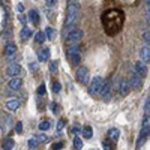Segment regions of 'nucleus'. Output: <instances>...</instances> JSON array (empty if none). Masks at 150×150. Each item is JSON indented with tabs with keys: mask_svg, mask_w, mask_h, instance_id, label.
Wrapping results in <instances>:
<instances>
[{
	"mask_svg": "<svg viewBox=\"0 0 150 150\" xmlns=\"http://www.w3.org/2000/svg\"><path fill=\"white\" fill-rule=\"evenodd\" d=\"M102 27L108 36H116L122 32L125 24V14L122 9H108L101 17Z\"/></svg>",
	"mask_w": 150,
	"mask_h": 150,
	"instance_id": "f257e3e1",
	"label": "nucleus"
},
{
	"mask_svg": "<svg viewBox=\"0 0 150 150\" xmlns=\"http://www.w3.org/2000/svg\"><path fill=\"white\" fill-rule=\"evenodd\" d=\"M78 14H80V3L78 0H68V15H66V21H65V27L66 32L75 29V23L78 20Z\"/></svg>",
	"mask_w": 150,
	"mask_h": 150,
	"instance_id": "f03ea898",
	"label": "nucleus"
},
{
	"mask_svg": "<svg viewBox=\"0 0 150 150\" xmlns=\"http://www.w3.org/2000/svg\"><path fill=\"white\" fill-rule=\"evenodd\" d=\"M150 135V116L146 114L143 117V123H141V131H140V135L137 138V143H135V149H141V146L146 143V140L149 138Z\"/></svg>",
	"mask_w": 150,
	"mask_h": 150,
	"instance_id": "7ed1b4c3",
	"label": "nucleus"
},
{
	"mask_svg": "<svg viewBox=\"0 0 150 150\" xmlns=\"http://www.w3.org/2000/svg\"><path fill=\"white\" fill-rule=\"evenodd\" d=\"M66 57L72 63V66H78L81 63V56H80V45H71L66 48Z\"/></svg>",
	"mask_w": 150,
	"mask_h": 150,
	"instance_id": "20e7f679",
	"label": "nucleus"
},
{
	"mask_svg": "<svg viewBox=\"0 0 150 150\" xmlns=\"http://www.w3.org/2000/svg\"><path fill=\"white\" fill-rule=\"evenodd\" d=\"M83 36H84V32H83L81 29H72V30L66 35V47L80 45Z\"/></svg>",
	"mask_w": 150,
	"mask_h": 150,
	"instance_id": "39448f33",
	"label": "nucleus"
},
{
	"mask_svg": "<svg viewBox=\"0 0 150 150\" xmlns=\"http://www.w3.org/2000/svg\"><path fill=\"white\" fill-rule=\"evenodd\" d=\"M104 78L102 77H95L92 81H90V86H89V93L92 96H98L99 92H101L102 89V86H104Z\"/></svg>",
	"mask_w": 150,
	"mask_h": 150,
	"instance_id": "423d86ee",
	"label": "nucleus"
},
{
	"mask_svg": "<svg viewBox=\"0 0 150 150\" xmlns=\"http://www.w3.org/2000/svg\"><path fill=\"white\" fill-rule=\"evenodd\" d=\"M75 78H77V81L80 84H89L90 81V74H89V69L81 66V68H77V72H75Z\"/></svg>",
	"mask_w": 150,
	"mask_h": 150,
	"instance_id": "0eeeda50",
	"label": "nucleus"
},
{
	"mask_svg": "<svg viewBox=\"0 0 150 150\" xmlns=\"http://www.w3.org/2000/svg\"><path fill=\"white\" fill-rule=\"evenodd\" d=\"M111 93H112V84H111L110 80H105L101 92H99V96H101L104 101H110V99H111Z\"/></svg>",
	"mask_w": 150,
	"mask_h": 150,
	"instance_id": "6e6552de",
	"label": "nucleus"
},
{
	"mask_svg": "<svg viewBox=\"0 0 150 150\" xmlns=\"http://www.w3.org/2000/svg\"><path fill=\"white\" fill-rule=\"evenodd\" d=\"M6 75L8 77H11V78H14V77H23L24 75V71H23V68L18 65V63H12V65H9L8 66V69H6Z\"/></svg>",
	"mask_w": 150,
	"mask_h": 150,
	"instance_id": "1a4fd4ad",
	"label": "nucleus"
},
{
	"mask_svg": "<svg viewBox=\"0 0 150 150\" xmlns=\"http://www.w3.org/2000/svg\"><path fill=\"white\" fill-rule=\"evenodd\" d=\"M129 83H131V87H134V89H141L143 87V77L134 71L129 77Z\"/></svg>",
	"mask_w": 150,
	"mask_h": 150,
	"instance_id": "9d476101",
	"label": "nucleus"
},
{
	"mask_svg": "<svg viewBox=\"0 0 150 150\" xmlns=\"http://www.w3.org/2000/svg\"><path fill=\"white\" fill-rule=\"evenodd\" d=\"M117 90L120 92L122 96H126V95L129 93V90H131V83H129V80H120Z\"/></svg>",
	"mask_w": 150,
	"mask_h": 150,
	"instance_id": "9b49d317",
	"label": "nucleus"
},
{
	"mask_svg": "<svg viewBox=\"0 0 150 150\" xmlns=\"http://www.w3.org/2000/svg\"><path fill=\"white\" fill-rule=\"evenodd\" d=\"M134 71L138 75H141V77H146L147 75V66H146V63H143V62H137V63L134 65Z\"/></svg>",
	"mask_w": 150,
	"mask_h": 150,
	"instance_id": "f8f14e48",
	"label": "nucleus"
},
{
	"mask_svg": "<svg viewBox=\"0 0 150 150\" xmlns=\"http://www.w3.org/2000/svg\"><path fill=\"white\" fill-rule=\"evenodd\" d=\"M140 59H141V62L143 63H150V48L149 47H143L141 50H140Z\"/></svg>",
	"mask_w": 150,
	"mask_h": 150,
	"instance_id": "ddd939ff",
	"label": "nucleus"
},
{
	"mask_svg": "<svg viewBox=\"0 0 150 150\" xmlns=\"http://www.w3.org/2000/svg\"><path fill=\"white\" fill-rule=\"evenodd\" d=\"M21 86H23V78H20V77H14L9 81V89L11 90H20Z\"/></svg>",
	"mask_w": 150,
	"mask_h": 150,
	"instance_id": "4468645a",
	"label": "nucleus"
},
{
	"mask_svg": "<svg viewBox=\"0 0 150 150\" xmlns=\"http://www.w3.org/2000/svg\"><path fill=\"white\" fill-rule=\"evenodd\" d=\"M15 53H17V47H15V44L8 42V44L5 45V54H6V57H14Z\"/></svg>",
	"mask_w": 150,
	"mask_h": 150,
	"instance_id": "2eb2a0df",
	"label": "nucleus"
},
{
	"mask_svg": "<svg viewBox=\"0 0 150 150\" xmlns=\"http://www.w3.org/2000/svg\"><path fill=\"white\" fill-rule=\"evenodd\" d=\"M27 15H29V20H30L32 24H35V26H38V24H39V14H38V11L32 9V11H29Z\"/></svg>",
	"mask_w": 150,
	"mask_h": 150,
	"instance_id": "dca6fc26",
	"label": "nucleus"
},
{
	"mask_svg": "<svg viewBox=\"0 0 150 150\" xmlns=\"http://www.w3.org/2000/svg\"><path fill=\"white\" fill-rule=\"evenodd\" d=\"M108 138L110 140H112V141H119V138H120V131L117 129V128H111L110 131H108Z\"/></svg>",
	"mask_w": 150,
	"mask_h": 150,
	"instance_id": "f3484780",
	"label": "nucleus"
},
{
	"mask_svg": "<svg viewBox=\"0 0 150 150\" xmlns=\"http://www.w3.org/2000/svg\"><path fill=\"white\" fill-rule=\"evenodd\" d=\"M18 107H20V101H18V99H9V101L6 102V108L9 111H15V110H18Z\"/></svg>",
	"mask_w": 150,
	"mask_h": 150,
	"instance_id": "a211bd4d",
	"label": "nucleus"
},
{
	"mask_svg": "<svg viewBox=\"0 0 150 150\" xmlns=\"http://www.w3.org/2000/svg\"><path fill=\"white\" fill-rule=\"evenodd\" d=\"M39 60L41 62H45V60H50V57H51V51H50V48H44L39 51Z\"/></svg>",
	"mask_w": 150,
	"mask_h": 150,
	"instance_id": "6ab92c4d",
	"label": "nucleus"
},
{
	"mask_svg": "<svg viewBox=\"0 0 150 150\" xmlns=\"http://www.w3.org/2000/svg\"><path fill=\"white\" fill-rule=\"evenodd\" d=\"M14 146H15V143H14V140L12 138H5L3 140V143H2V149H5V150H12L14 149Z\"/></svg>",
	"mask_w": 150,
	"mask_h": 150,
	"instance_id": "aec40b11",
	"label": "nucleus"
},
{
	"mask_svg": "<svg viewBox=\"0 0 150 150\" xmlns=\"http://www.w3.org/2000/svg\"><path fill=\"white\" fill-rule=\"evenodd\" d=\"M30 36H32V30L29 27H26V26H23V29H21V39L23 41H27Z\"/></svg>",
	"mask_w": 150,
	"mask_h": 150,
	"instance_id": "412c9836",
	"label": "nucleus"
},
{
	"mask_svg": "<svg viewBox=\"0 0 150 150\" xmlns=\"http://www.w3.org/2000/svg\"><path fill=\"white\" fill-rule=\"evenodd\" d=\"M45 39H47V36H45L44 32H38V33L35 35V41H36V44H44Z\"/></svg>",
	"mask_w": 150,
	"mask_h": 150,
	"instance_id": "4be33fe9",
	"label": "nucleus"
},
{
	"mask_svg": "<svg viewBox=\"0 0 150 150\" xmlns=\"http://www.w3.org/2000/svg\"><path fill=\"white\" fill-rule=\"evenodd\" d=\"M102 147H104V150H112V149H114V141L107 138V140L102 141Z\"/></svg>",
	"mask_w": 150,
	"mask_h": 150,
	"instance_id": "5701e85b",
	"label": "nucleus"
},
{
	"mask_svg": "<svg viewBox=\"0 0 150 150\" xmlns=\"http://www.w3.org/2000/svg\"><path fill=\"white\" fill-rule=\"evenodd\" d=\"M45 36H47V39L50 41H53L54 38H56V32L53 27H45Z\"/></svg>",
	"mask_w": 150,
	"mask_h": 150,
	"instance_id": "b1692460",
	"label": "nucleus"
},
{
	"mask_svg": "<svg viewBox=\"0 0 150 150\" xmlns=\"http://www.w3.org/2000/svg\"><path fill=\"white\" fill-rule=\"evenodd\" d=\"M83 137H84V138H87V140L92 138V137H93V129L90 126H84L83 128Z\"/></svg>",
	"mask_w": 150,
	"mask_h": 150,
	"instance_id": "393cba45",
	"label": "nucleus"
},
{
	"mask_svg": "<svg viewBox=\"0 0 150 150\" xmlns=\"http://www.w3.org/2000/svg\"><path fill=\"white\" fill-rule=\"evenodd\" d=\"M74 149H77V150L83 149V140L80 138V137H75L74 138Z\"/></svg>",
	"mask_w": 150,
	"mask_h": 150,
	"instance_id": "a878e982",
	"label": "nucleus"
},
{
	"mask_svg": "<svg viewBox=\"0 0 150 150\" xmlns=\"http://www.w3.org/2000/svg\"><path fill=\"white\" fill-rule=\"evenodd\" d=\"M50 126H51V123H50L48 120H44V122L39 123V129H41V131H48Z\"/></svg>",
	"mask_w": 150,
	"mask_h": 150,
	"instance_id": "bb28decb",
	"label": "nucleus"
},
{
	"mask_svg": "<svg viewBox=\"0 0 150 150\" xmlns=\"http://www.w3.org/2000/svg\"><path fill=\"white\" fill-rule=\"evenodd\" d=\"M36 140L39 141V143H47L50 138H48L47 134H38V135H36Z\"/></svg>",
	"mask_w": 150,
	"mask_h": 150,
	"instance_id": "cd10ccee",
	"label": "nucleus"
},
{
	"mask_svg": "<svg viewBox=\"0 0 150 150\" xmlns=\"http://www.w3.org/2000/svg\"><path fill=\"white\" fill-rule=\"evenodd\" d=\"M57 69H59V62L57 60H51V62H50V71H51V72H57Z\"/></svg>",
	"mask_w": 150,
	"mask_h": 150,
	"instance_id": "c85d7f7f",
	"label": "nucleus"
},
{
	"mask_svg": "<svg viewBox=\"0 0 150 150\" xmlns=\"http://www.w3.org/2000/svg\"><path fill=\"white\" fill-rule=\"evenodd\" d=\"M66 126V122L63 120V119H60L59 122H57V126H56V132H60L62 129H63Z\"/></svg>",
	"mask_w": 150,
	"mask_h": 150,
	"instance_id": "c756f323",
	"label": "nucleus"
},
{
	"mask_svg": "<svg viewBox=\"0 0 150 150\" xmlns=\"http://www.w3.org/2000/svg\"><path fill=\"white\" fill-rule=\"evenodd\" d=\"M27 144H29V149H36L38 144H39V141H38V140H36V137H35V138H30V140H29Z\"/></svg>",
	"mask_w": 150,
	"mask_h": 150,
	"instance_id": "7c9ffc66",
	"label": "nucleus"
},
{
	"mask_svg": "<svg viewBox=\"0 0 150 150\" xmlns=\"http://www.w3.org/2000/svg\"><path fill=\"white\" fill-rule=\"evenodd\" d=\"M47 95V89H45V84H41L38 87V96H45Z\"/></svg>",
	"mask_w": 150,
	"mask_h": 150,
	"instance_id": "2f4dec72",
	"label": "nucleus"
},
{
	"mask_svg": "<svg viewBox=\"0 0 150 150\" xmlns=\"http://www.w3.org/2000/svg\"><path fill=\"white\" fill-rule=\"evenodd\" d=\"M60 90H62V84L59 81H53V92L54 93H60Z\"/></svg>",
	"mask_w": 150,
	"mask_h": 150,
	"instance_id": "473e14b6",
	"label": "nucleus"
},
{
	"mask_svg": "<svg viewBox=\"0 0 150 150\" xmlns=\"http://www.w3.org/2000/svg\"><path fill=\"white\" fill-rule=\"evenodd\" d=\"M29 69L32 72H38V71H39V66H38L36 62H32V63H29Z\"/></svg>",
	"mask_w": 150,
	"mask_h": 150,
	"instance_id": "72a5a7b5",
	"label": "nucleus"
},
{
	"mask_svg": "<svg viewBox=\"0 0 150 150\" xmlns=\"http://www.w3.org/2000/svg\"><path fill=\"white\" fill-rule=\"evenodd\" d=\"M144 111H146V114L150 116V98H147L144 102Z\"/></svg>",
	"mask_w": 150,
	"mask_h": 150,
	"instance_id": "f704fd0d",
	"label": "nucleus"
},
{
	"mask_svg": "<svg viewBox=\"0 0 150 150\" xmlns=\"http://www.w3.org/2000/svg\"><path fill=\"white\" fill-rule=\"evenodd\" d=\"M51 149H53V150H60V149H63V141H59V143H54V144L51 146Z\"/></svg>",
	"mask_w": 150,
	"mask_h": 150,
	"instance_id": "c9c22d12",
	"label": "nucleus"
},
{
	"mask_svg": "<svg viewBox=\"0 0 150 150\" xmlns=\"http://www.w3.org/2000/svg\"><path fill=\"white\" fill-rule=\"evenodd\" d=\"M45 3H47L48 8H53V6L57 5V0H45Z\"/></svg>",
	"mask_w": 150,
	"mask_h": 150,
	"instance_id": "e433bc0d",
	"label": "nucleus"
},
{
	"mask_svg": "<svg viewBox=\"0 0 150 150\" xmlns=\"http://www.w3.org/2000/svg\"><path fill=\"white\" fill-rule=\"evenodd\" d=\"M18 20H20V23L23 24V26H26V23H27V18H26V15H23V14H20Z\"/></svg>",
	"mask_w": 150,
	"mask_h": 150,
	"instance_id": "4c0bfd02",
	"label": "nucleus"
},
{
	"mask_svg": "<svg viewBox=\"0 0 150 150\" xmlns=\"http://www.w3.org/2000/svg\"><path fill=\"white\" fill-rule=\"evenodd\" d=\"M51 110H53V112H54V114H57V112H59V110H60V107H59L56 102H53V104H51Z\"/></svg>",
	"mask_w": 150,
	"mask_h": 150,
	"instance_id": "58836bf2",
	"label": "nucleus"
},
{
	"mask_svg": "<svg viewBox=\"0 0 150 150\" xmlns=\"http://www.w3.org/2000/svg\"><path fill=\"white\" fill-rule=\"evenodd\" d=\"M15 131H17V134H21V131H23V123L21 122H18L15 125Z\"/></svg>",
	"mask_w": 150,
	"mask_h": 150,
	"instance_id": "ea45409f",
	"label": "nucleus"
},
{
	"mask_svg": "<svg viewBox=\"0 0 150 150\" xmlns=\"http://www.w3.org/2000/svg\"><path fill=\"white\" fill-rule=\"evenodd\" d=\"M143 38H144V41L150 45V32H146V33L143 35Z\"/></svg>",
	"mask_w": 150,
	"mask_h": 150,
	"instance_id": "a19ab883",
	"label": "nucleus"
},
{
	"mask_svg": "<svg viewBox=\"0 0 150 150\" xmlns=\"http://www.w3.org/2000/svg\"><path fill=\"white\" fill-rule=\"evenodd\" d=\"M17 11H18V12H20V14H21V12L24 11V6H23L21 3H18V5H17Z\"/></svg>",
	"mask_w": 150,
	"mask_h": 150,
	"instance_id": "79ce46f5",
	"label": "nucleus"
},
{
	"mask_svg": "<svg viewBox=\"0 0 150 150\" xmlns=\"http://www.w3.org/2000/svg\"><path fill=\"white\" fill-rule=\"evenodd\" d=\"M146 20H147V23L150 24V8L147 9V14H146Z\"/></svg>",
	"mask_w": 150,
	"mask_h": 150,
	"instance_id": "37998d69",
	"label": "nucleus"
},
{
	"mask_svg": "<svg viewBox=\"0 0 150 150\" xmlns=\"http://www.w3.org/2000/svg\"><path fill=\"white\" fill-rule=\"evenodd\" d=\"M0 3H2L3 6H6V5L9 3V0H0Z\"/></svg>",
	"mask_w": 150,
	"mask_h": 150,
	"instance_id": "c03bdc74",
	"label": "nucleus"
},
{
	"mask_svg": "<svg viewBox=\"0 0 150 150\" xmlns=\"http://www.w3.org/2000/svg\"><path fill=\"white\" fill-rule=\"evenodd\" d=\"M146 5H149V6H150V0H146Z\"/></svg>",
	"mask_w": 150,
	"mask_h": 150,
	"instance_id": "a18cd8bd",
	"label": "nucleus"
}]
</instances>
